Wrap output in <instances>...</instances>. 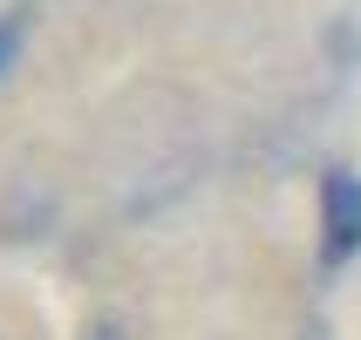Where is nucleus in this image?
Here are the masks:
<instances>
[{"label": "nucleus", "instance_id": "1", "mask_svg": "<svg viewBox=\"0 0 361 340\" xmlns=\"http://www.w3.org/2000/svg\"><path fill=\"white\" fill-rule=\"evenodd\" d=\"M321 252H327V265H348L361 252V177L355 170L321 177Z\"/></svg>", "mask_w": 361, "mask_h": 340}, {"label": "nucleus", "instance_id": "2", "mask_svg": "<svg viewBox=\"0 0 361 340\" xmlns=\"http://www.w3.org/2000/svg\"><path fill=\"white\" fill-rule=\"evenodd\" d=\"M14 48H20V14H7V20H0V68L14 61Z\"/></svg>", "mask_w": 361, "mask_h": 340}, {"label": "nucleus", "instance_id": "3", "mask_svg": "<svg viewBox=\"0 0 361 340\" xmlns=\"http://www.w3.org/2000/svg\"><path fill=\"white\" fill-rule=\"evenodd\" d=\"M89 340H123V334H116V327H96V334H89Z\"/></svg>", "mask_w": 361, "mask_h": 340}]
</instances>
